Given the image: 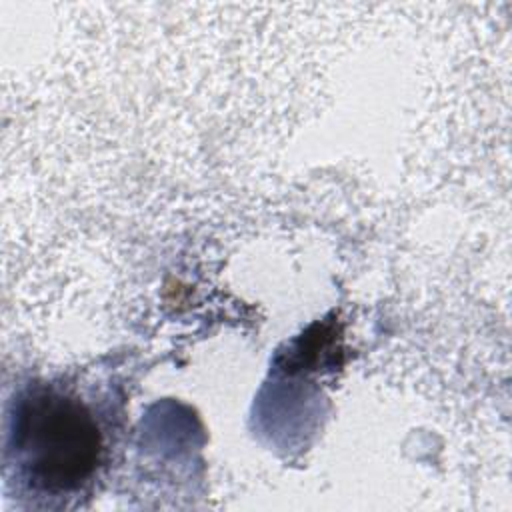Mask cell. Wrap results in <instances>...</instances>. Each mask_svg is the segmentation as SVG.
<instances>
[{
  "mask_svg": "<svg viewBox=\"0 0 512 512\" xmlns=\"http://www.w3.org/2000/svg\"><path fill=\"white\" fill-rule=\"evenodd\" d=\"M8 420L6 464L32 506L66 508L92 490L106 464V432L78 392L52 382L26 384Z\"/></svg>",
  "mask_w": 512,
  "mask_h": 512,
  "instance_id": "obj_1",
  "label": "cell"
}]
</instances>
